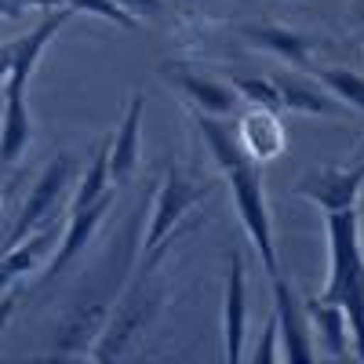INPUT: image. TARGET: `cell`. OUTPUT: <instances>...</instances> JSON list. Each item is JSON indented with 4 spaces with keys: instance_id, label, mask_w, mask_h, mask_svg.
Listing matches in <instances>:
<instances>
[{
    "instance_id": "1",
    "label": "cell",
    "mask_w": 364,
    "mask_h": 364,
    "mask_svg": "<svg viewBox=\"0 0 364 364\" xmlns=\"http://www.w3.org/2000/svg\"><path fill=\"white\" fill-rule=\"evenodd\" d=\"M197 132H200V139L208 142V149H211V157H215L219 171H223L226 182H230L237 215H240V223H245V233H248V240H252V248H255L259 259H262L266 277L281 273L259 161L248 154L245 146H240L237 132H230V128L223 124V117H211V113H200V109H197Z\"/></svg>"
},
{
    "instance_id": "2",
    "label": "cell",
    "mask_w": 364,
    "mask_h": 364,
    "mask_svg": "<svg viewBox=\"0 0 364 364\" xmlns=\"http://www.w3.org/2000/svg\"><path fill=\"white\" fill-rule=\"evenodd\" d=\"M317 299L343 306L353 353L364 360V245L357 208L328 211V284Z\"/></svg>"
},
{
    "instance_id": "3",
    "label": "cell",
    "mask_w": 364,
    "mask_h": 364,
    "mask_svg": "<svg viewBox=\"0 0 364 364\" xmlns=\"http://www.w3.org/2000/svg\"><path fill=\"white\" fill-rule=\"evenodd\" d=\"M70 8H51L44 15V22L33 26V33L22 37L18 44H11V70H8V84H4V117H0V164H15L22 161V154L29 149L33 139V120H29V106H26V84L29 73L37 70L44 44L70 22Z\"/></svg>"
},
{
    "instance_id": "4",
    "label": "cell",
    "mask_w": 364,
    "mask_h": 364,
    "mask_svg": "<svg viewBox=\"0 0 364 364\" xmlns=\"http://www.w3.org/2000/svg\"><path fill=\"white\" fill-rule=\"evenodd\" d=\"M157 266H161V259H142L132 288L120 295V302H117V314L99 331V346L91 350V357H95V360H109L117 353H124V346L149 324V317L157 314V306H161Z\"/></svg>"
},
{
    "instance_id": "5",
    "label": "cell",
    "mask_w": 364,
    "mask_h": 364,
    "mask_svg": "<svg viewBox=\"0 0 364 364\" xmlns=\"http://www.w3.org/2000/svg\"><path fill=\"white\" fill-rule=\"evenodd\" d=\"M208 197V182L193 178V175H182V171H168L164 182H161V190H157V204H154V215H149V230H146V240H142V248L146 255L142 259H164L168 245H171V233L175 226L182 223V215Z\"/></svg>"
},
{
    "instance_id": "6",
    "label": "cell",
    "mask_w": 364,
    "mask_h": 364,
    "mask_svg": "<svg viewBox=\"0 0 364 364\" xmlns=\"http://www.w3.org/2000/svg\"><path fill=\"white\" fill-rule=\"evenodd\" d=\"M73 171H77V157H73V154L51 157V164H48V168L41 171V178L33 182V190H29L26 204L18 208V215H15L8 237H4V248L18 245V240L29 237L44 219H55V208H58V200H63V193H66V186H70Z\"/></svg>"
},
{
    "instance_id": "7",
    "label": "cell",
    "mask_w": 364,
    "mask_h": 364,
    "mask_svg": "<svg viewBox=\"0 0 364 364\" xmlns=\"http://www.w3.org/2000/svg\"><path fill=\"white\" fill-rule=\"evenodd\" d=\"M295 190L302 197H310L314 204H321L324 211L353 208L360 190H364V149H360V157H353V164H336V168H321V171L302 175Z\"/></svg>"
},
{
    "instance_id": "8",
    "label": "cell",
    "mask_w": 364,
    "mask_h": 364,
    "mask_svg": "<svg viewBox=\"0 0 364 364\" xmlns=\"http://www.w3.org/2000/svg\"><path fill=\"white\" fill-rule=\"evenodd\" d=\"M113 200H117V186H109L95 204H87V208H77V211H70V226H66V233H63V245H58V252H55V259L44 266V273H41V284H51V281H58V273H63L84 248H87V240L95 237V230H99V223L109 215V208H113Z\"/></svg>"
},
{
    "instance_id": "9",
    "label": "cell",
    "mask_w": 364,
    "mask_h": 364,
    "mask_svg": "<svg viewBox=\"0 0 364 364\" xmlns=\"http://www.w3.org/2000/svg\"><path fill=\"white\" fill-rule=\"evenodd\" d=\"M142 109L146 99L142 91H132V99L124 106V117H120L117 132L109 135V182L117 190H124L135 178L139 168V154H142Z\"/></svg>"
},
{
    "instance_id": "10",
    "label": "cell",
    "mask_w": 364,
    "mask_h": 364,
    "mask_svg": "<svg viewBox=\"0 0 364 364\" xmlns=\"http://www.w3.org/2000/svg\"><path fill=\"white\" fill-rule=\"evenodd\" d=\"M273 314H277V328H281V343H284V357L291 360H314L317 350L310 343V328H306V310L295 299V288L288 284L284 273H273Z\"/></svg>"
},
{
    "instance_id": "11",
    "label": "cell",
    "mask_w": 364,
    "mask_h": 364,
    "mask_svg": "<svg viewBox=\"0 0 364 364\" xmlns=\"http://www.w3.org/2000/svg\"><path fill=\"white\" fill-rule=\"evenodd\" d=\"M248 284H245V255L233 248L226 273V302H223V353L226 360L245 357V324H248Z\"/></svg>"
},
{
    "instance_id": "12",
    "label": "cell",
    "mask_w": 364,
    "mask_h": 364,
    "mask_svg": "<svg viewBox=\"0 0 364 364\" xmlns=\"http://www.w3.org/2000/svg\"><path fill=\"white\" fill-rule=\"evenodd\" d=\"M55 240H58V223H48L44 230H33L18 245L0 252V288H8L15 277H26L29 269H37L41 259L55 248Z\"/></svg>"
},
{
    "instance_id": "13",
    "label": "cell",
    "mask_w": 364,
    "mask_h": 364,
    "mask_svg": "<svg viewBox=\"0 0 364 364\" xmlns=\"http://www.w3.org/2000/svg\"><path fill=\"white\" fill-rule=\"evenodd\" d=\"M164 77L171 84H178L186 91V99L200 109V113H211V117H230L237 109V91L226 87V84H215V80H204L197 73H186V70H175V66H164Z\"/></svg>"
},
{
    "instance_id": "14",
    "label": "cell",
    "mask_w": 364,
    "mask_h": 364,
    "mask_svg": "<svg viewBox=\"0 0 364 364\" xmlns=\"http://www.w3.org/2000/svg\"><path fill=\"white\" fill-rule=\"evenodd\" d=\"M240 146L248 149L255 161H269L284 149V132L277 124V109H262L255 106L252 113L240 117V132H237Z\"/></svg>"
},
{
    "instance_id": "15",
    "label": "cell",
    "mask_w": 364,
    "mask_h": 364,
    "mask_svg": "<svg viewBox=\"0 0 364 364\" xmlns=\"http://www.w3.org/2000/svg\"><path fill=\"white\" fill-rule=\"evenodd\" d=\"M302 310H306V321L321 331L324 353H331V357H350V324H346L343 306H336V302H324V299H310Z\"/></svg>"
},
{
    "instance_id": "16",
    "label": "cell",
    "mask_w": 364,
    "mask_h": 364,
    "mask_svg": "<svg viewBox=\"0 0 364 364\" xmlns=\"http://www.w3.org/2000/svg\"><path fill=\"white\" fill-rule=\"evenodd\" d=\"M240 37L259 44V48H266V51H273V55H281L284 63H291L299 70L310 66V48H306L302 37H295L291 29H281V26H245V29H240Z\"/></svg>"
},
{
    "instance_id": "17",
    "label": "cell",
    "mask_w": 364,
    "mask_h": 364,
    "mask_svg": "<svg viewBox=\"0 0 364 364\" xmlns=\"http://www.w3.org/2000/svg\"><path fill=\"white\" fill-rule=\"evenodd\" d=\"M281 91V106L284 109H295V113H314V117H346V106H339L336 99L321 95V91L299 84V80H288V77H273Z\"/></svg>"
},
{
    "instance_id": "18",
    "label": "cell",
    "mask_w": 364,
    "mask_h": 364,
    "mask_svg": "<svg viewBox=\"0 0 364 364\" xmlns=\"http://www.w3.org/2000/svg\"><path fill=\"white\" fill-rule=\"evenodd\" d=\"M109 186H113V182H109V139H102V142H99V149H95V154H91V161H87V171H84L80 186H77V193H73L70 211L95 204Z\"/></svg>"
},
{
    "instance_id": "19",
    "label": "cell",
    "mask_w": 364,
    "mask_h": 364,
    "mask_svg": "<svg viewBox=\"0 0 364 364\" xmlns=\"http://www.w3.org/2000/svg\"><path fill=\"white\" fill-rule=\"evenodd\" d=\"M317 77H321L331 91H336L339 102H346L350 109H360V113H364V77H360V73L343 70V66H328V70H321Z\"/></svg>"
},
{
    "instance_id": "20",
    "label": "cell",
    "mask_w": 364,
    "mask_h": 364,
    "mask_svg": "<svg viewBox=\"0 0 364 364\" xmlns=\"http://www.w3.org/2000/svg\"><path fill=\"white\" fill-rule=\"evenodd\" d=\"M63 4L70 11H87V15H99L106 22H117V26H124V29H135L139 18L120 4V0H63Z\"/></svg>"
},
{
    "instance_id": "21",
    "label": "cell",
    "mask_w": 364,
    "mask_h": 364,
    "mask_svg": "<svg viewBox=\"0 0 364 364\" xmlns=\"http://www.w3.org/2000/svg\"><path fill=\"white\" fill-rule=\"evenodd\" d=\"M233 91L245 102L252 106H262V109H281V91L273 80H262V77H237L233 80Z\"/></svg>"
},
{
    "instance_id": "22",
    "label": "cell",
    "mask_w": 364,
    "mask_h": 364,
    "mask_svg": "<svg viewBox=\"0 0 364 364\" xmlns=\"http://www.w3.org/2000/svg\"><path fill=\"white\" fill-rule=\"evenodd\" d=\"M277 339H281V328H277V314H273L269 321H266V336H262V343H259V350L252 353V360H277L281 353H277Z\"/></svg>"
},
{
    "instance_id": "23",
    "label": "cell",
    "mask_w": 364,
    "mask_h": 364,
    "mask_svg": "<svg viewBox=\"0 0 364 364\" xmlns=\"http://www.w3.org/2000/svg\"><path fill=\"white\" fill-rule=\"evenodd\" d=\"M33 8H58V0H0V18H18Z\"/></svg>"
},
{
    "instance_id": "24",
    "label": "cell",
    "mask_w": 364,
    "mask_h": 364,
    "mask_svg": "<svg viewBox=\"0 0 364 364\" xmlns=\"http://www.w3.org/2000/svg\"><path fill=\"white\" fill-rule=\"evenodd\" d=\"M120 4H124L135 18H139V15H157V11H161V0H120Z\"/></svg>"
},
{
    "instance_id": "25",
    "label": "cell",
    "mask_w": 364,
    "mask_h": 364,
    "mask_svg": "<svg viewBox=\"0 0 364 364\" xmlns=\"http://www.w3.org/2000/svg\"><path fill=\"white\" fill-rule=\"evenodd\" d=\"M15 302H18V299H15V291H8L4 299H0V331L8 328V321H11V314H15Z\"/></svg>"
},
{
    "instance_id": "26",
    "label": "cell",
    "mask_w": 364,
    "mask_h": 364,
    "mask_svg": "<svg viewBox=\"0 0 364 364\" xmlns=\"http://www.w3.org/2000/svg\"><path fill=\"white\" fill-rule=\"evenodd\" d=\"M8 70H11V48H8V51H0V80L8 77Z\"/></svg>"
},
{
    "instance_id": "27",
    "label": "cell",
    "mask_w": 364,
    "mask_h": 364,
    "mask_svg": "<svg viewBox=\"0 0 364 364\" xmlns=\"http://www.w3.org/2000/svg\"><path fill=\"white\" fill-rule=\"evenodd\" d=\"M364 193V190H360ZM357 223H360V245H364V208H360V215H357Z\"/></svg>"
},
{
    "instance_id": "28",
    "label": "cell",
    "mask_w": 364,
    "mask_h": 364,
    "mask_svg": "<svg viewBox=\"0 0 364 364\" xmlns=\"http://www.w3.org/2000/svg\"><path fill=\"white\" fill-rule=\"evenodd\" d=\"M353 11H357V15L364 18V0H353Z\"/></svg>"
}]
</instances>
